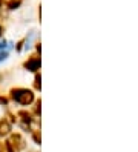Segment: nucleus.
<instances>
[{
	"instance_id": "obj_11",
	"label": "nucleus",
	"mask_w": 138,
	"mask_h": 152,
	"mask_svg": "<svg viewBox=\"0 0 138 152\" xmlns=\"http://www.w3.org/2000/svg\"><path fill=\"white\" fill-rule=\"evenodd\" d=\"M23 45H25V40H22V42H18V43H17V51H22V48H23Z\"/></svg>"
},
{
	"instance_id": "obj_12",
	"label": "nucleus",
	"mask_w": 138,
	"mask_h": 152,
	"mask_svg": "<svg viewBox=\"0 0 138 152\" xmlns=\"http://www.w3.org/2000/svg\"><path fill=\"white\" fill-rule=\"evenodd\" d=\"M3 48H6V40H2V42H0V51H2Z\"/></svg>"
},
{
	"instance_id": "obj_14",
	"label": "nucleus",
	"mask_w": 138,
	"mask_h": 152,
	"mask_svg": "<svg viewBox=\"0 0 138 152\" xmlns=\"http://www.w3.org/2000/svg\"><path fill=\"white\" fill-rule=\"evenodd\" d=\"M2 32H3V28H2V25H0V35H2Z\"/></svg>"
},
{
	"instance_id": "obj_4",
	"label": "nucleus",
	"mask_w": 138,
	"mask_h": 152,
	"mask_svg": "<svg viewBox=\"0 0 138 152\" xmlns=\"http://www.w3.org/2000/svg\"><path fill=\"white\" fill-rule=\"evenodd\" d=\"M9 131H11V123H9L8 120H0V137L3 135H8Z\"/></svg>"
},
{
	"instance_id": "obj_9",
	"label": "nucleus",
	"mask_w": 138,
	"mask_h": 152,
	"mask_svg": "<svg viewBox=\"0 0 138 152\" xmlns=\"http://www.w3.org/2000/svg\"><path fill=\"white\" fill-rule=\"evenodd\" d=\"M40 106H42V102L39 100V102L35 103V114H37V115H40Z\"/></svg>"
},
{
	"instance_id": "obj_10",
	"label": "nucleus",
	"mask_w": 138,
	"mask_h": 152,
	"mask_svg": "<svg viewBox=\"0 0 138 152\" xmlns=\"http://www.w3.org/2000/svg\"><path fill=\"white\" fill-rule=\"evenodd\" d=\"M8 58V52L5 51V52H0V63H2L3 60H6Z\"/></svg>"
},
{
	"instance_id": "obj_2",
	"label": "nucleus",
	"mask_w": 138,
	"mask_h": 152,
	"mask_svg": "<svg viewBox=\"0 0 138 152\" xmlns=\"http://www.w3.org/2000/svg\"><path fill=\"white\" fill-rule=\"evenodd\" d=\"M25 69L31 71V72H37L40 69V57L39 56H32L31 58H28V61H25Z\"/></svg>"
},
{
	"instance_id": "obj_1",
	"label": "nucleus",
	"mask_w": 138,
	"mask_h": 152,
	"mask_svg": "<svg viewBox=\"0 0 138 152\" xmlns=\"http://www.w3.org/2000/svg\"><path fill=\"white\" fill-rule=\"evenodd\" d=\"M11 98L14 102L20 103L23 106L26 104H31L34 102V94L32 91H29V89H25V88H12L11 89Z\"/></svg>"
},
{
	"instance_id": "obj_13",
	"label": "nucleus",
	"mask_w": 138,
	"mask_h": 152,
	"mask_svg": "<svg viewBox=\"0 0 138 152\" xmlns=\"http://www.w3.org/2000/svg\"><path fill=\"white\" fill-rule=\"evenodd\" d=\"M6 103H8L6 98H5V97H0V104H6Z\"/></svg>"
},
{
	"instance_id": "obj_3",
	"label": "nucleus",
	"mask_w": 138,
	"mask_h": 152,
	"mask_svg": "<svg viewBox=\"0 0 138 152\" xmlns=\"http://www.w3.org/2000/svg\"><path fill=\"white\" fill-rule=\"evenodd\" d=\"M9 143H11L12 148H15V151H22V149L25 148V141H23V138L18 135V134H12Z\"/></svg>"
},
{
	"instance_id": "obj_8",
	"label": "nucleus",
	"mask_w": 138,
	"mask_h": 152,
	"mask_svg": "<svg viewBox=\"0 0 138 152\" xmlns=\"http://www.w3.org/2000/svg\"><path fill=\"white\" fill-rule=\"evenodd\" d=\"M32 138H34V141L37 143V145H40V143H42V138H40V131H35V132L32 134Z\"/></svg>"
},
{
	"instance_id": "obj_15",
	"label": "nucleus",
	"mask_w": 138,
	"mask_h": 152,
	"mask_svg": "<svg viewBox=\"0 0 138 152\" xmlns=\"http://www.w3.org/2000/svg\"><path fill=\"white\" fill-rule=\"evenodd\" d=\"M0 152H3V151H2V143H0Z\"/></svg>"
},
{
	"instance_id": "obj_6",
	"label": "nucleus",
	"mask_w": 138,
	"mask_h": 152,
	"mask_svg": "<svg viewBox=\"0 0 138 152\" xmlns=\"http://www.w3.org/2000/svg\"><path fill=\"white\" fill-rule=\"evenodd\" d=\"M3 5H6L8 10L14 11V10H17V8L22 5V0H9V2H3Z\"/></svg>"
},
{
	"instance_id": "obj_5",
	"label": "nucleus",
	"mask_w": 138,
	"mask_h": 152,
	"mask_svg": "<svg viewBox=\"0 0 138 152\" xmlns=\"http://www.w3.org/2000/svg\"><path fill=\"white\" fill-rule=\"evenodd\" d=\"M18 117H20V118L23 120V123H25V124H31V123L34 121L32 115H31L29 112H26V111H18Z\"/></svg>"
},
{
	"instance_id": "obj_7",
	"label": "nucleus",
	"mask_w": 138,
	"mask_h": 152,
	"mask_svg": "<svg viewBox=\"0 0 138 152\" xmlns=\"http://www.w3.org/2000/svg\"><path fill=\"white\" fill-rule=\"evenodd\" d=\"M34 86L37 91H40V88H42V77L40 74H35V82H34Z\"/></svg>"
}]
</instances>
